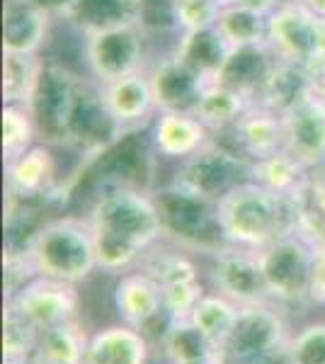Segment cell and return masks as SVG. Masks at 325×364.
Wrapping results in <instances>:
<instances>
[{"mask_svg": "<svg viewBox=\"0 0 325 364\" xmlns=\"http://www.w3.org/2000/svg\"><path fill=\"white\" fill-rule=\"evenodd\" d=\"M163 352L170 364H214L218 348L192 323V318L170 321L161 338Z\"/></svg>", "mask_w": 325, "mask_h": 364, "instance_id": "cell-25", "label": "cell"}, {"mask_svg": "<svg viewBox=\"0 0 325 364\" xmlns=\"http://www.w3.org/2000/svg\"><path fill=\"white\" fill-rule=\"evenodd\" d=\"M144 56L146 37L139 22L100 27L85 34V63L100 85L141 70Z\"/></svg>", "mask_w": 325, "mask_h": 364, "instance_id": "cell-7", "label": "cell"}, {"mask_svg": "<svg viewBox=\"0 0 325 364\" xmlns=\"http://www.w3.org/2000/svg\"><path fill=\"white\" fill-rule=\"evenodd\" d=\"M218 5H233V3H238V0H216Z\"/></svg>", "mask_w": 325, "mask_h": 364, "instance_id": "cell-39", "label": "cell"}, {"mask_svg": "<svg viewBox=\"0 0 325 364\" xmlns=\"http://www.w3.org/2000/svg\"><path fill=\"white\" fill-rule=\"evenodd\" d=\"M289 364H325V323H309L289 340Z\"/></svg>", "mask_w": 325, "mask_h": 364, "instance_id": "cell-33", "label": "cell"}, {"mask_svg": "<svg viewBox=\"0 0 325 364\" xmlns=\"http://www.w3.org/2000/svg\"><path fill=\"white\" fill-rule=\"evenodd\" d=\"M153 87H156L158 107L161 109H187L192 112L199 92L206 83V78L194 70L185 58L173 56L165 58L156 73H151Z\"/></svg>", "mask_w": 325, "mask_h": 364, "instance_id": "cell-22", "label": "cell"}, {"mask_svg": "<svg viewBox=\"0 0 325 364\" xmlns=\"http://www.w3.org/2000/svg\"><path fill=\"white\" fill-rule=\"evenodd\" d=\"M146 272L161 287L163 309L170 321L190 318L194 306L206 291L199 279V269L194 260L182 250H165L151 255L146 262Z\"/></svg>", "mask_w": 325, "mask_h": 364, "instance_id": "cell-10", "label": "cell"}, {"mask_svg": "<svg viewBox=\"0 0 325 364\" xmlns=\"http://www.w3.org/2000/svg\"><path fill=\"white\" fill-rule=\"evenodd\" d=\"M311 173L313 170L306 168L304 163H299L289 151H279L275 156L250 163V180L287 197L304 195L311 185Z\"/></svg>", "mask_w": 325, "mask_h": 364, "instance_id": "cell-24", "label": "cell"}, {"mask_svg": "<svg viewBox=\"0 0 325 364\" xmlns=\"http://www.w3.org/2000/svg\"><path fill=\"white\" fill-rule=\"evenodd\" d=\"M230 132H233L238 154L247 163L284 151V119L279 112L265 105L252 102Z\"/></svg>", "mask_w": 325, "mask_h": 364, "instance_id": "cell-16", "label": "cell"}, {"mask_svg": "<svg viewBox=\"0 0 325 364\" xmlns=\"http://www.w3.org/2000/svg\"><path fill=\"white\" fill-rule=\"evenodd\" d=\"M8 306H13L27 323H32L39 333L49 328L75 321L78 316V291L75 284L49 277H32L22 284L13 296H8Z\"/></svg>", "mask_w": 325, "mask_h": 364, "instance_id": "cell-9", "label": "cell"}, {"mask_svg": "<svg viewBox=\"0 0 325 364\" xmlns=\"http://www.w3.org/2000/svg\"><path fill=\"white\" fill-rule=\"evenodd\" d=\"M153 146L165 158L187 161L209 146V129L187 109H161L153 127Z\"/></svg>", "mask_w": 325, "mask_h": 364, "instance_id": "cell-17", "label": "cell"}, {"mask_svg": "<svg viewBox=\"0 0 325 364\" xmlns=\"http://www.w3.org/2000/svg\"><path fill=\"white\" fill-rule=\"evenodd\" d=\"M221 8L216 0H170V15L182 37L214 29Z\"/></svg>", "mask_w": 325, "mask_h": 364, "instance_id": "cell-32", "label": "cell"}, {"mask_svg": "<svg viewBox=\"0 0 325 364\" xmlns=\"http://www.w3.org/2000/svg\"><path fill=\"white\" fill-rule=\"evenodd\" d=\"M238 311H240L238 304H233L230 299L216 291V294H204L199 299V304L194 306L190 318L194 326L221 350V345L226 343V338L230 336V331H233Z\"/></svg>", "mask_w": 325, "mask_h": 364, "instance_id": "cell-29", "label": "cell"}, {"mask_svg": "<svg viewBox=\"0 0 325 364\" xmlns=\"http://www.w3.org/2000/svg\"><path fill=\"white\" fill-rule=\"evenodd\" d=\"M311 299L325 304V240L316 245V269H313Z\"/></svg>", "mask_w": 325, "mask_h": 364, "instance_id": "cell-36", "label": "cell"}, {"mask_svg": "<svg viewBox=\"0 0 325 364\" xmlns=\"http://www.w3.org/2000/svg\"><path fill=\"white\" fill-rule=\"evenodd\" d=\"M311 13H316L318 17H325V0H301Z\"/></svg>", "mask_w": 325, "mask_h": 364, "instance_id": "cell-38", "label": "cell"}, {"mask_svg": "<svg viewBox=\"0 0 325 364\" xmlns=\"http://www.w3.org/2000/svg\"><path fill=\"white\" fill-rule=\"evenodd\" d=\"M309 204L316 211V216L325 224V166L316 168L311 173V185H309Z\"/></svg>", "mask_w": 325, "mask_h": 364, "instance_id": "cell-35", "label": "cell"}, {"mask_svg": "<svg viewBox=\"0 0 325 364\" xmlns=\"http://www.w3.org/2000/svg\"><path fill=\"white\" fill-rule=\"evenodd\" d=\"M301 68H304L306 85H309L311 95L325 97V49L316 51Z\"/></svg>", "mask_w": 325, "mask_h": 364, "instance_id": "cell-34", "label": "cell"}, {"mask_svg": "<svg viewBox=\"0 0 325 364\" xmlns=\"http://www.w3.org/2000/svg\"><path fill=\"white\" fill-rule=\"evenodd\" d=\"M3 357L5 364H34L39 348V336L41 333L32 323H27L20 314L5 304V316H3Z\"/></svg>", "mask_w": 325, "mask_h": 364, "instance_id": "cell-30", "label": "cell"}, {"mask_svg": "<svg viewBox=\"0 0 325 364\" xmlns=\"http://www.w3.org/2000/svg\"><path fill=\"white\" fill-rule=\"evenodd\" d=\"M37 117L25 105H5L3 107V158L13 163L34 146Z\"/></svg>", "mask_w": 325, "mask_h": 364, "instance_id": "cell-31", "label": "cell"}, {"mask_svg": "<svg viewBox=\"0 0 325 364\" xmlns=\"http://www.w3.org/2000/svg\"><path fill=\"white\" fill-rule=\"evenodd\" d=\"M257 252L260 267L272 301L299 304L311 299L313 269H316V243L301 233L279 238Z\"/></svg>", "mask_w": 325, "mask_h": 364, "instance_id": "cell-5", "label": "cell"}, {"mask_svg": "<svg viewBox=\"0 0 325 364\" xmlns=\"http://www.w3.org/2000/svg\"><path fill=\"white\" fill-rule=\"evenodd\" d=\"M156 202L163 216L165 236L175 238L185 248L214 252V255L228 248L221 226H218L216 202L192 195L177 185L161 192Z\"/></svg>", "mask_w": 325, "mask_h": 364, "instance_id": "cell-4", "label": "cell"}, {"mask_svg": "<svg viewBox=\"0 0 325 364\" xmlns=\"http://www.w3.org/2000/svg\"><path fill=\"white\" fill-rule=\"evenodd\" d=\"M149 338L127 323H119L90 336L85 364H149Z\"/></svg>", "mask_w": 325, "mask_h": 364, "instance_id": "cell-20", "label": "cell"}, {"mask_svg": "<svg viewBox=\"0 0 325 364\" xmlns=\"http://www.w3.org/2000/svg\"><path fill=\"white\" fill-rule=\"evenodd\" d=\"M250 105L252 97L243 87L228 83L223 78H211L204 83L192 112L202 119V124L209 132H226V129L235 127V122L245 114Z\"/></svg>", "mask_w": 325, "mask_h": 364, "instance_id": "cell-19", "label": "cell"}, {"mask_svg": "<svg viewBox=\"0 0 325 364\" xmlns=\"http://www.w3.org/2000/svg\"><path fill=\"white\" fill-rule=\"evenodd\" d=\"M240 173L250 175V163L243 156L214 151L206 146L197 156L187 158L185 170L177 173V180L173 185L218 204V199L226 197L235 185L250 180L240 178Z\"/></svg>", "mask_w": 325, "mask_h": 364, "instance_id": "cell-11", "label": "cell"}, {"mask_svg": "<svg viewBox=\"0 0 325 364\" xmlns=\"http://www.w3.org/2000/svg\"><path fill=\"white\" fill-rule=\"evenodd\" d=\"M87 226L97 252V265L105 272H122L141 260L165 236L163 216L156 197L136 187H114L102 192Z\"/></svg>", "mask_w": 325, "mask_h": 364, "instance_id": "cell-1", "label": "cell"}, {"mask_svg": "<svg viewBox=\"0 0 325 364\" xmlns=\"http://www.w3.org/2000/svg\"><path fill=\"white\" fill-rule=\"evenodd\" d=\"M282 119L284 151L309 170L325 166V97L309 92L292 109H287Z\"/></svg>", "mask_w": 325, "mask_h": 364, "instance_id": "cell-13", "label": "cell"}, {"mask_svg": "<svg viewBox=\"0 0 325 364\" xmlns=\"http://www.w3.org/2000/svg\"><path fill=\"white\" fill-rule=\"evenodd\" d=\"M49 32V10L39 0H5L3 51L37 54Z\"/></svg>", "mask_w": 325, "mask_h": 364, "instance_id": "cell-18", "label": "cell"}, {"mask_svg": "<svg viewBox=\"0 0 325 364\" xmlns=\"http://www.w3.org/2000/svg\"><path fill=\"white\" fill-rule=\"evenodd\" d=\"M287 326L282 316L270 309V304L240 306L233 331L218 350V362H260L282 355V352H287Z\"/></svg>", "mask_w": 325, "mask_h": 364, "instance_id": "cell-6", "label": "cell"}, {"mask_svg": "<svg viewBox=\"0 0 325 364\" xmlns=\"http://www.w3.org/2000/svg\"><path fill=\"white\" fill-rule=\"evenodd\" d=\"M114 306L122 323L136 328L146 336L153 323L168 318L163 309L161 287L146 269L141 272H129L117 282L114 287ZM149 338V336H146Z\"/></svg>", "mask_w": 325, "mask_h": 364, "instance_id": "cell-15", "label": "cell"}, {"mask_svg": "<svg viewBox=\"0 0 325 364\" xmlns=\"http://www.w3.org/2000/svg\"><path fill=\"white\" fill-rule=\"evenodd\" d=\"M87 338L78 321L49 328L39 336V348L34 364H85Z\"/></svg>", "mask_w": 325, "mask_h": 364, "instance_id": "cell-28", "label": "cell"}, {"mask_svg": "<svg viewBox=\"0 0 325 364\" xmlns=\"http://www.w3.org/2000/svg\"><path fill=\"white\" fill-rule=\"evenodd\" d=\"M54 182V156L44 146H32L27 154L5 163V190L10 202L41 197Z\"/></svg>", "mask_w": 325, "mask_h": 364, "instance_id": "cell-21", "label": "cell"}, {"mask_svg": "<svg viewBox=\"0 0 325 364\" xmlns=\"http://www.w3.org/2000/svg\"><path fill=\"white\" fill-rule=\"evenodd\" d=\"M44 61L37 54H3V102L25 105L32 109V102L39 92L44 78Z\"/></svg>", "mask_w": 325, "mask_h": 364, "instance_id": "cell-26", "label": "cell"}, {"mask_svg": "<svg viewBox=\"0 0 325 364\" xmlns=\"http://www.w3.org/2000/svg\"><path fill=\"white\" fill-rule=\"evenodd\" d=\"M100 102H102L105 112L110 114L112 124L122 129L141 124L158 107L151 73L141 68L136 73L124 75V78L102 83L100 85Z\"/></svg>", "mask_w": 325, "mask_h": 364, "instance_id": "cell-14", "label": "cell"}, {"mask_svg": "<svg viewBox=\"0 0 325 364\" xmlns=\"http://www.w3.org/2000/svg\"><path fill=\"white\" fill-rule=\"evenodd\" d=\"M301 197L272 192L255 180L235 185L216 204L218 226L226 243L245 250H262L279 238L299 233Z\"/></svg>", "mask_w": 325, "mask_h": 364, "instance_id": "cell-2", "label": "cell"}, {"mask_svg": "<svg viewBox=\"0 0 325 364\" xmlns=\"http://www.w3.org/2000/svg\"><path fill=\"white\" fill-rule=\"evenodd\" d=\"M306 95H309V85H306L304 68L297 66V63L275 58L270 63L267 73H265L262 83L257 85L252 102L265 105V107L284 114L287 109H292Z\"/></svg>", "mask_w": 325, "mask_h": 364, "instance_id": "cell-23", "label": "cell"}, {"mask_svg": "<svg viewBox=\"0 0 325 364\" xmlns=\"http://www.w3.org/2000/svg\"><path fill=\"white\" fill-rule=\"evenodd\" d=\"M267 49L275 58L304 66L316 51L325 49L323 17L311 13L301 0H287L267 17Z\"/></svg>", "mask_w": 325, "mask_h": 364, "instance_id": "cell-8", "label": "cell"}, {"mask_svg": "<svg viewBox=\"0 0 325 364\" xmlns=\"http://www.w3.org/2000/svg\"><path fill=\"white\" fill-rule=\"evenodd\" d=\"M216 32L230 51L260 49L267 46V17L252 13L245 5H223L216 22Z\"/></svg>", "mask_w": 325, "mask_h": 364, "instance_id": "cell-27", "label": "cell"}, {"mask_svg": "<svg viewBox=\"0 0 325 364\" xmlns=\"http://www.w3.org/2000/svg\"><path fill=\"white\" fill-rule=\"evenodd\" d=\"M20 252L27 257L34 274L68 284L85 282L95 269H100L87 219L80 221L73 216H63L46 221L34 228L25 250Z\"/></svg>", "mask_w": 325, "mask_h": 364, "instance_id": "cell-3", "label": "cell"}, {"mask_svg": "<svg viewBox=\"0 0 325 364\" xmlns=\"http://www.w3.org/2000/svg\"><path fill=\"white\" fill-rule=\"evenodd\" d=\"M238 3L245 5V8L252 10V13H257L262 17H270L282 3H287V0H238Z\"/></svg>", "mask_w": 325, "mask_h": 364, "instance_id": "cell-37", "label": "cell"}, {"mask_svg": "<svg viewBox=\"0 0 325 364\" xmlns=\"http://www.w3.org/2000/svg\"><path fill=\"white\" fill-rule=\"evenodd\" d=\"M211 284L218 294L230 299L238 306L272 301L255 250L235 248V245L218 250L211 265Z\"/></svg>", "mask_w": 325, "mask_h": 364, "instance_id": "cell-12", "label": "cell"}]
</instances>
